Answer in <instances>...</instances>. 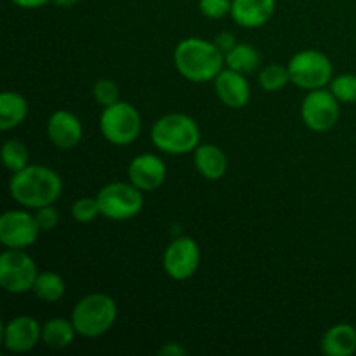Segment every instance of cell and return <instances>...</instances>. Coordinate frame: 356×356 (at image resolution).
<instances>
[{
    "label": "cell",
    "mask_w": 356,
    "mask_h": 356,
    "mask_svg": "<svg viewBox=\"0 0 356 356\" xmlns=\"http://www.w3.org/2000/svg\"><path fill=\"white\" fill-rule=\"evenodd\" d=\"M330 92L343 103H356V75H339L330 83Z\"/></svg>",
    "instance_id": "cell-25"
},
{
    "label": "cell",
    "mask_w": 356,
    "mask_h": 356,
    "mask_svg": "<svg viewBox=\"0 0 356 356\" xmlns=\"http://www.w3.org/2000/svg\"><path fill=\"white\" fill-rule=\"evenodd\" d=\"M174 65L191 82H209L222 72V52L214 42L186 38L174 51Z\"/></svg>",
    "instance_id": "cell-2"
},
{
    "label": "cell",
    "mask_w": 356,
    "mask_h": 356,
    "mask_svg": "<svg viewBox=\"0 0 356 356\" xmlns=\"http://www.w3.org/2000/svg\"><path fill=\"white\" fill-rule=\"evenodd\" d=\"M200 264V250L197 242L188 236L174 240L163 254V270L174 280H188Z\"/></svg>",
    "instance_id": "cell-11"
},
{
    "label": "cell",
    "mask_w": 356,
    "mask_h": 356,
    "mask_svg": "<svg viewBox=\"0 0 356 356\" xmlns=\"http://www.w3.org/2000/svg\"><path fill=\"white\" fill-rule=\"evenodd\" d=\"M33 292L40 301L56 302L65 294V282L54 271H44V273H38Z\"/></svg>",
    "instance_id": "cell-21"
},
{
    "label": "cell",
    "mask_w": 356,
    "mask_h": 356,
    "mask_svg": "<svg viewBox=\"0 0 356 356\" xmlns=\"http://www.w3.org/2000/svg\"><path fill=\"white\" fill-rule=\"evenodd\" d=\"M28 103L16 92H3L0 96V129L9 131L17 127L26 118Z\"/></svg>",
    "instance_id": "cell-19"
},
{
    "label": "cell",
    "mask_w": 356,
    "mask_h": 356,
    "mask_svg": "<svg viewBox=\"0 0 356 356\" xmlns=\"http://www.w3.org/2000/svg\"><path fill=\"white\" fill-rule=\"evenodd\" d=\"M38 277L37 264L21 249H9L0 256V285L10 294L33 291Z\"/></svg>",
    "instance_id": "cell-6"
},
{
    "label": "cell",
    "mask_w": 356,
    "mask_h": 356,
    "mask_svg": "<svg viewBox=\"0 0 356 356\" xmlns=\"http://www.w3.org/2000/svg\"><path fill=\"white\" fill-rule=\"evenodd\" d=\"M117 320V305L106 294H90L76 302L72 322L76 334L83 337H101Z\"/></svg>",
    "instance_id": "cell-4"
},
{
    "label": "cell",
    "mask_w": 356,
    "mask_h": 356,
    "mask_svg": "<svg viewBox=\"0 0 356 356\" xmlns=\"http://www.w3.org/2000/svg\"><path fill=\"white\" fill-rule=\"evenodd\" d=\"M195 165L205 179H221L228 169V160L221 148L214 145H202L195 149Z\"/></svg>",
    "instance_id": "cell-18"
},
{
    "label": "cell",
    "mask_w": 356,
    "mask_h": 356,
    "mask_svg": "<svg viewBox=\"0 0 356 356\" xmlns=\"http://www.w3.org/2000/svg\"><path fill=\"white\" fill-rule=\"evenodd\" d=\"M216 92L229 108H243L250 99V89L243 73L228 68L216 76Z\"/></svg>",
    "instance_id": "cell-15"
},
{
    "label": "cell",
    "mask_w": 356,
    "mask_h": 356,
    "mask_svg": "<svg viewBox=\"0 0 356 356\" xmlns=\"http://www.w3.org/2000/svg\"><path fill=\"white\" fill-rule=\"evenodd\" d=\"M3 165L13 172L23 170L28 167V149L19 141H7L2 148Z\"/></svg>",
    "instance_id": "cell-24"
},
{
    "label": "cell",
    "mask_w": 356,
    "mask_h": 356,
    "mask_svg": "<svg viewBox=\"0 0 356 356\" xmlns=\"http://www.w3.org/2000/svg\"><path fill=\"white\" fill-rule=\"evenodd\" d=\"M301 115L305 124L312 131L327 132L339 120V104L332 92L323 89H313L302 101Z\"/></svg>",
    "instance_id": "cell-9"
},
{
    "label": "cell",
    "mask_w": 356,
    "mask_h": 356,
    "mask_svg": "<svg viewBox=\"0 0 356 356\" xmlns=\"http://www.w3.org/2000/svg\"><path fill=\"white\" fill-rule=\"evenodd\" d=\"M152 141L162 152L183 155L193 152L200 141L197 122L183 113L163 115L152 129Z\"/></svg>",
    "instance_id": "cell-3"
},
{
    "label": "cell",
    "mask_w": 356,
    "mask_h": 356,
    "mask_svg": "<svg viewBox=\"0 0 356 356\" xmlns=\"http://www.w3.org/2000/svg\"><path fill=\"white\" fill-rule=\"evenodd\" d=\"M160 356H181V355H186V350L184 348H181L179 344L176 343H169L167 346H163L162 350H160Z\"/></svg>",
    "instance_id": "cell-31"
},
{
    "label": "cell",
    "mask_w": 356,
    "mask_h": 356,
    "mask_svg": "<svg viewBox=\"0 0 356 356\" xmlns=\"http://www.w3.org/2000/svg\"><path fill=\"white\" fill-rule=\"evenodd\" d=\"M35 219H37L38 226H40V232H51L59 222V212L52 205H45V207L38 209Z\"/></svg>",
    "instance_id": "cell-29"
},
{
    "label": "cell",
    "mask_w": 356,
    "mask_h": 356,
    "mask_svg": "<svg viewBox=\"0 0 356 356\" xmlns=\"http://www.w3.org/2000/svg\"><path fill=\"white\" fill-rule=\"evenodd\" d=\"M118 96H120V90H118V86L113 80L101 79L97 80L96 86H94V97H96L97 103L103 104L104 108L118 103Z\"/></svg>",
    "instance_id": "cell-26"
},
{
    "label": "cell",
    "mask_w": 356,
    "mask_h": 356,
    "mask_svg": "<svg viewBox=\"0 0 356 356\" xmlns=\"http://www.w3.org/2000/svg\"><path fill=\"white\" fill-rule=\"evenodd\" d=\"M141 131V117L129 103H115L101 115V132L111 145H129Z\"/></svg>",
    "instance_id": "cell-7"
},
{
    "label": "cell",
    "mask_w": 356,
    "mask_h": 356,
    "mask_svg": "<svg viewBox=\"0 0 356 356\" xmlns=\"http://www.w3.org/2000/svg\"><path fill=\"white\" fill-rule=\"evenodd\" d=\"M16 6L24 7V9H37V7H42L44 3H47L49 0H10Z\"/></svg>",
    "instance_id": "cell-32"
},
{
    "label": "cell",
    "mask_w": 356,
    "mask_h": 356,
    "mask_svg": "<svg viewBox=\"0 0 356 356\" xmlns=\"http://www.w3.org/2000/svg\"><path fill=\"white\" fill-rule=\"evenodd\" d=\"M275 13V0H233L232 16L240 26H263Z\"/></svg>",
    "instance_id": "cell-16"
},
{
    "label": "cell",
    "mask_w": 356,
    "mask_h": 356,
    "mask_svg": "<svg viewBox=\"0 0 356 356\" xmlns=\"http://www.w3.org/2000/svg\"><path fill=\"white\" fill-rule=\"evenodd\" d=\"M226 65L228 68L235 70L238 73L254 72L259 65V54L256 49L249 44H236L232 51L226 54Z\"/></svg>",
    "instance_id": "cell-22"
},
{
    "label": "cell",
    "mask_w": 356,
    "mask_h": 356,
    "mask_svg": "<svg viewBox=\"0 0 356 356\" xmlns=\"http://www.w3.org/2000/svg\"><path fill=\"white\" fill-rule=\"evenodd\" d=\"M76 2H79V0H54L56 6H59V7H70V6H75Z\"/></svg>",
    "instance_id": "cell-33"
},
{
    "label": "cell",
    "mask_w": 356,
    "mask_h": 356,
    "mask_svg": "<svg viewBox=\"0 0 356 356\" xmlns=\"http://www.w3.org/2000/svg\"><path fill=\"white\" fill-rule=\"evenodd\" d=\"M40 226L35 216L23 211H9L0 218V242L7 249H26L38 238Z\"/></svg>",
    "instance_id": "cell-10"
},
{
    "label": "cell",
    "mask_w": 356,
    "mask_h": 356,
    "mask_svg": "<svg viewBox=\"0 0 356 356\" xmlns=\"http://www.w3.org/2000/svg\"><path fill=\"white\" fill-rule=\"evenodd\" d=\"M167 167L156 155L145 153L136 156L129 165V179L141 191H153L165 181Z\"/></svg>",
    "instance_id": "cell-12"
},
{
    "label": "cell",
    "mask_w": 356,
    "mask_h": 356,
    "mask_svg": "<svg viewBox=\"0 0 356 356\" xmlns=\"http://www.w3.org/2000/svg\"><path fill=\"white\" fill-rule=\"evenodd\" d=\"M291 82L302 89H322L332 79L329 58L318 51H301L289 63Z\"/></svg>",
    "instance_id": "cell-8"
},
{
    "label": "cell",
    "mask_w": 356,
    "mask_h": 356,
    "mask_svg": "<svg viewBox=\"0 0 356 356\" xmlns=\"http://www.w3.org/2000/svg\"><path fill=\"white\" fill-rule=\"evenodd\" d=\"M47 134L52 145L61 149H72L82 141V124L70 111H56L49 118Z\"/></svg>",
    "instance_id": "cell-14"
},
{
    "label": "cell",
    "mask_w": 356,
    "mask_h": 356,
    "mask_svg": "<svg viewBox=\"0 0 356 356\" xmlns=\"http://www.w3.org/2000/svg\"><path fill=\"white\" fill-rule=\"evenodd\" d=\"M327 356H351L356 353V329L348 323H339L327 330L322 341Z\"/></svg>",
    "instance_id": "cell-17"
},
{
    "label": "cell",
    "mask_w": 356,
    "mask_h": 356,
    "mask_svg": "<svg viewBox=\"0 0 356 356\" xmlns=\"http://www.w3.org/2000/svg\"><path fill=\"white\" fill-rule=\"evenodd\" d=\"M291 82V73L289 68H284L280 65H270L259 73V86L268 92L282 89Z\"/></svg>",
    "instance_id": "cell-23"
},
{
    "label": "cell",
    "mask_w": 356,
    "mask_h": 356,
    "mask_svg": "<svg viewBox=\"0 0 356 356\" xmlns=\"http://www.w3.org/2000/svg\"><path fill=\"white\" fill-rule=\"evenodd\" d=\"M9 190L17 204L28 209H40L58 200L63 183L61 177L49 167L28 165L14 172Z\"/></svg>",
    "instance_id": "cell-1"
},
{
    "label": "cell",
    "mask_w": 356,
    "mask_h": 356,
    "mask_svg": "<svg viewBox=\"0 0 356 356\" xmlns=\"http://www.w3.org/2000/svg\"><path fill=\"white\" fill-rule=\"evenodd\" d=\"M96 198L101 214L108 219H113V221L134 218L143 209L141 190L132 183L106 184L104 188H101Z\"/></svg>",
    "instance_id": "cell-5"
},
{
    "label": "cell",
    "mask_w": 356,
    "mask_h": 356,
    "mask_svg": "<svg viewBox=\"0 0 356 356\" xmlns=\"http://www.w3.org/2000/svg\"><path fill=\"white\" fill-rule=\"evenodd\" d=\"M76 330L73 322L65 318H52L42 327V341L52 350H63L73 343Z\"/></svg>",
    "instance_id": "cell-20"
},
{
    "label": "cell",
    "mask_w": 356,
    "mask_h": 356,
    "mask_svg": "<svg viewBox=\"0 0 356 356\" xmlns=\"http://www.w3.org/2000/svg\"><path fill=\"white\" fill-rule=\"evenodd\" d=\"M72 214L75 218V221L79 222H90L94 221L97 214H101L99 204H97V198H80L73 204Z\"/></svg>",
    "instance_id": "cell-27"
},
{
    "label": "cell",
    "mask_w": 356,
    "mask_h": 356,
    "mask_svg": "<svg viewBox=\"0 0 356 356\" xmlns=\"http://www.w3.org/2000/svg\"><path fill=\"white\" fill-rule=\"evenodd\" d=\"M232 2L233 0H200L198 7H200V13L205 17L219 19V17L232 13Z\"/></svg>",
    "instance_id": "cell-28"
},
{
    "label": "cell",
    "mask_w": 356,
    "mask_h": 356,
    "mask_svg": "<svg viewBox=\"0 0 356 356\" xmlns=\"http://www.w3.org/2000/svg\"><path fill=\"white\" fill-rule=\"evenodd\" d=\"M42 337V329L31 316H17L10 320L3 330V346L10 353H26L33 350Z\"/></svg>",
    "instance_id": "cell-13"
},
{
    "label": "cell",
    "mask_w": 356,
    "mask_h": 356,
    "mask_svg": "<svg viewBox=\"0 0 356 356\" xmlns=\"http://www.w3.org/2000/svg\"><path fill=\"white\" fill-rule=\"evenodd\" d=\"M214 44H216V47H218L219 51L226 56L233 47H235L236 42H235V37H233L229 31H222V33H219L218 37H216Z\"/></svg>",
    "instance_id": "cell-30"
}]
</instances>
